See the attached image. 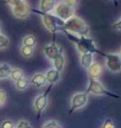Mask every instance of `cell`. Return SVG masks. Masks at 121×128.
<instances>
[{
    "instance_id": "9",
    "label": "cell",
    "mask_w": 121,
    "mask_h": 128,
    "mask_svg": "<svg viewBox=\"0 0 121 128\" xmlns=\"http://www.w3.org/2000/svg\"><path fill=\"white\" fill-rule=\"evenodd\" d=\"M12 12L16 18L24 20L26 18H28L29 14L31 13V8L27 3V1L21 0L19 4H17L14 7H12Z\"/></svg>"
},
{
    "instance_id": "3",
    "label": "cell",
    "mask_w": 121,
    "mask_h": 128,
    "mask_svg": "<svg viewBox=\"0 0 121 128\" xmlns=\"http://www.w3.org/2000/svg\"><path fill=\"white\" fill-rule=\"evenodd\" d=\"M67 30L76 35L88 36L90 34V26L82 18L78 16H72L71 18L65 21L64 24L59 28V31Z\"/></svg>"
},
{
    "instance_id": "31",
    "label": "cell",
    "mask_w": 121,
    "mask_h": 128,
    "mask_svg": "<svg viewBox=\"0 0 121 128\" xmlns=\"http://www.w3.org/2000/svg\"><path fill=\"white\" fill-rule=\"evenodd\" d=\"M105 1H108V0H105ZM114 4L117 5V0H114Z\"/></svg>"
},
{
    "instance_id": "14",
    "label": "cell",
    "mask_w": 121,
    "mask_h": 128,
    "mask_svg": "<svg viewBox=\"0 0 121 128\" xmlns=\"http://www.w3.org/2000/svg\"><path fill=\"white\" fill-rule=\"evenodd\" d=\"M52 61H53V68L58 70V71H60V72H63L65 66V54H64V51H62Z\"/></svg>"
},
{
    "instance_id": "13",
    "label": "cell",
    "mask_w": 121,
    "mask_h": 128,
    "mask_svg": "<svg viewBox=\"0 0 121 128\" xmlns=\"http://www.w3.org/2000/svg\"><path fill=\"white\" fill-rule=\"evenodd\" d=\"M45 77H46L47 83L54 85L60 79V72L54 68L50 69L45 72Z\"/></svg>"
},
{
    "instance_id": "32",
    "label": "cell",
    "mask_w": 121,
    "mask_h": 128,
    "mask_svg": "<svg viewBox=\"0 0 121 128\" xmlns=\"http://www.w3.org/2000/svg\"><path fill=\"white\" fill-rule=\"evenodd\" d=\"M0 31H1V24H0Z\"/></svg>"
},
{
    "instance_id": "16",
    "label": "cell",
    "mask_w": 121,
    "mask_h": 128,
    "mask_svg": "<svg viewBox=\"0 0 121 128\" xmlns=\"http://www.w3.org/2000/svg\"><path fill=\"white\" fill-rule=\"evenodd\" d=\"M80 60H81V66L84 69H88L90 67V65L94 62V54H92V53L81 54Z\"/></svg>"
},
{
    "instance_id": "26",
    "label": "cell",
    "mask_w": 121,
    "mask_h": 128,
    "mask_svg": "<svg viewBox=\"0 0 121 128\" xmlns=\"http://www.w3.org/2000/svg\"><path fill=\"white\" fill-rule=\"evenodd\" d=\"M7 101V92L4 90L0 88V106H4Z\"/></svg>"
},
{
    "instance_id": "27",
    "label": "cell",
    "mask_w": 121,
    "mask_h": 128,
    "mask_svg": "<svg viewBox=\"0 0 121 128\" xmlns=\"http://www.w3.org/2000/svg\"><path fill=\"white\" fill-rule=\"evenodd\" d=\"M0 127L1 128H14L15 126H14L13 122H12L11 120H6L1 124Z\"/></svg>"
},
{
    "instance_id": "5",
    "label": "cell",
    "mask_w": 121,
    "mask_h": 128,
    "mask_svg": "<svg viewBox=\"0 0 121 128\" xmlns=\"http://www.w3.org/2000/svg\"><path fill=\"white\" fill-rule=\"evenodd\" d=\"M53 88V84H49V87L46 90L44 93H42L40 95H38L35 98V100L33 102V106H34V109L37 113V119L39 120L40 119L42 113L44 111V109L47 106V104H48V95L51 90Z\"/></svg>"
},
{
    "instance_id": "20",
    "label": "cell",
    "mask_w": 121,
    "mask_h": 128,
    "mask_svg": "<svg viewBox=\"0 0 121 128\" xmlns=\"http://www.w3.org/2000/svg\"><path fill=\"white\" fill-rule=\"evenodd\" d=\"M20 53L21 55L24 56V58H30L34 55V47L22 45L20 48Z\"/></svg>"
},
{
    "instance_id": "24",
    "label": "cell",
    "mask_w": 121,
    "mask_h": 128,
    "mask_svg": "<svg viewBox=\"0 0 121 128\" xmlns=\"http://www.w3.org/2000/svg\"><path fill=\"white\" fill-rule=\"evenodd\" d=\"M16 128H29L30 127V122L27 120H20L15 125Z\"/></svg>"
},
{
    "instance_id": "15",
    "label": "cell",
    "mask_w": 121,
    "mask_h": 128,
    "mask_svg": "<svg viewBox=\"0 0 121 128\" xmlns=\"http://www.w3.org/2000/svg\"><path fill=\"white\" fill-rule=\"evenodd\" d=\"M56 5V0H40L39 10L44 12H52Z\"/></svg>"
},
{
    "instance_id": "1",
    "label": "cell",
    "mask_w": 121,
    "mask_h": 128,
    "mask_svg": "<svg viewBox=\"0 0 121 128\" xmlns=\"http://www.w3.org/2000/svg\"><path fill=\"white\" fill-rule=\"evenodd\" d=\"M65 33L67 39H68L71 42L76 45L78 51L80 54H83V53H92V54H98L100 56H105V53L101 52L100 50L97 47L95 40L88 36H84V35H76L72 32L67 31V30H63Z\"/></svg>"
},
{
    "instance_id": "21",
    "label": "cell",
    "mask_w": 121,
    "mask_h": 128,
    "mask_svg": "<svg viewBox=\"0 0 121 128\" xmlns=\"http://www.w3.org/2000/svg\"><path fill=\"white\" fill-rule=\"evenodd\" d=\"M14 83H15V87H16L17 90L23 92V90L28 88V86L29 84V80H28L24 76V77H22V78L18 79L17 81H15Z\"/></svg>"
},
{
    "instance_id": "17",
    "label": "cell",
    "mask_w": 121,
    "mask_h": 128,
    "mask_svg": "<svg viewBox=\"0 0 121 128\" xmlns=\"http://www.w3.org/2000/svg\"><path fill=\"white\" fill-rule=\"evenodd\" d=\"M22 45H26V46H30V47H34L37 45V39L36 37L33 34H28L27 36H25L22 40Z\"/></svg>"
},
{
    "instance_id": "19",
    "label": "cell",
    "mask_w": 121,
    "mask_h": 128,
    "mask_svg": "<svg viewBox=\"0 0 121 128\" xmlns=\"http://www.w3.org/2000/svg\"><path fill=\"white\" fill-rule=\"evenodd\" d=\"M25 76L24 71L20 68H12V72H11V74H10V77L12 78V80L13 82L17 81L18 79H20L22 77Z\"/></svg>"
},
{
    "instance_id": "7",
    "label": "cell",
    "mask_w": 121,
    "mask_h": 128,
    "mask_svg": "<svg viewBox=\"0 0 121 128\" xmlns=\"http://www.w3.org/2000/svg\"><path fill=\"white\" fill-rule=\"evenodd\" d=\"M52 13H54L62 20L66 21L67 19L75 15V8L65 4V2H60L55 5Z\"/></svg>"
},
{
    "instance_id": "30",
    "label": "cell",
    "mask_w": 121,
    "mask_h": 128,
    "mask_svg": "<svg viewBox=\"0 0 121 128\" xmlns=\"http://www.w3.org/2000/svg\"><path fill=\"white\" fill-rule=\"evenodd\" d=\"M4 2L12 8V7H14V6H16L17 4H19L21 2V0H5Z\"/></svg>"
},
{
    "instance_id": "18",
    "label": "cell",
    "mask_w": 121,
    "mask_h": 128,
    "mask_svg": "<svg viewBox=\"0 0 121 128\" xmlns=\"http://www.w3.org/2000/svg\"><path fill=\"white\" fill-rule=\"evenodd\" d=\"M12 67L8 63H3L0 65V79H4L10 77L11 72H12Z\"/></svg>"
},
{
    "instance_id": "4",
    "label": "cell",
    "mask_w": 121,
    "mask_h": 128,
    "mask_svg": "<svg viewBox=\"0 0 121 128\" xmlns=\"http://www.w3.org/2000/svg\"><path fill=\"white\" fill-rule=\"evenodd\" d=\"M86 92L88 94H93V95H97V96L104 95V96L114 98V99L120 98L119 95H117L115 93H113L112 92L108 90L97 79H95V78H92V77H89V83H88L87 90H86Z\"/></svg>"
},
{
    "instance_id": "23",
    "label": "cell",
    "mask_w": 121,
    "mask_h": 128,
    "mask_svg": "<svg viewBox=\"0 0 121 128\" xmlns=\"http://www.w3.org/2000/svg\"><path fill=\"white\" fill-rule=\"evenodd\" d=\"M43 128H60L62 126L56 120H49L43 124Z\"/></svg>"
},
{
    "instance_id": "2",
    "label": "cell",
    "mask_w": 121,
    "mask_h": 128,
    "mask_svg": "<svg viewBox=\"0 0 121 128\" xmlns=\"http://www.w3.org/2000/svg\"><path fill=\"white\" fill-rule=\"evenodd\" d=\"M31 12L39 14L42 17V21H43L44 28L52 34V42H56L55 40H56L57 31H59V28L64 24L65 21L62 20L60 18H59L58 16H56L52 12H44L40 10H37V8H31Z\"/></svg>"
},
{
    "instance_id": "33",
    "label": "cell",
    "mask_w": 121,
    "mask_h": 128,
    "mask_svg": "<svg viewBox=\"0 0 121 128\" xmlns=\"http://www.w3.org/2000/svg\"><path fill=\"white\" fill-rule=\"evenodd\" d=\"M120 50H121V49H120ZM120 53H121V52H120Z\"/></svg>"
},
{
    "instance_id": "29",
    "label": "cell",
    "mask_w": 121,
    "mask_h": 128,
    "mask_svg": "<svg viewBox=\"0 0 121 128\" xmlns=\"http://www.w3.org/2000/svg\"><path fill=\"white\" fill-rule=\"evenodd\" d=\"M112 29H114V30H118V31H121V18L118 21H116L115 23H113L111 26Z\"/></svg>"
},
{
    "instance_id": "25",
    "label": "cell",
    "mask_w": 121,
    "mask_h": 128,
    "mask_svg": "<svg viewBox=\"0 0 121 128\" xmlns=\"http://www.w3.org/2000/svg\"><path fill=\"white\" fill-rule=\"evenodd\" d=\"M102 128H115V125L111 118H107L102 124Z\"/></svg>"
},
{
    "instance_id": "6",
    "label": "cell",
    "mask_w": 121,
    "mask_h": 128,
    "mask_svg": "<svg viewBox=\"0 0 121 128\" xmlns=\"http://www.w3.org/2000/svg\"><path fill=\"white\" fill-rule=\"evenodd\" d=\"M88 103V93L86 92H76L71 98L70 102V108H69V114H72L73 112L84 108Z\"/></svg>"
},
{
    "instance_id": "8",
    "label": "cell",
    "mask_w": 121,
    "mask_h": 128,
    "mask_svg": "<svg viewBox=\"0 0 121 128\" xmlns=\"http://www.w3.org/2000/svg\"><path fill=\"white\" fill-rule=\"evenodd\" d=\"M106 60V66L109 71L112 72H121V58L119 54H105Z\"/></svg>"
},
{
    "instance_id": "28",
    "label": "cell",
    "mask_w": 121,
    "mask_h": 128,
    "mask_svg": "<svg viewBox=\"0 0 121 128\" xmlns=\"http://www.w3.org/2000/svg\"><path fill=\"white\" fill-rule=\"evenodd\" d=\"M63 2H65V4H67L70 7L75 8V7H77L78 5H79L80 0H63Z\"/></svg>"
},
{
    "instance_id": "22",
    "label": "cell",
    "mask_w": 121,
    "mask_h": 128,
    "mask_svg": "<svg viewBox=\"0 0 121 128\" xmlns=\"http://www.w3.org/2000/svg\"><path fill=\"white\" fill-rule=\"evenodd\" d=\"M10 44H11V40H10V39H9L6 35L0 33V50L8 48L9 46H10Z\"/></svg>"
},
{
    "instance_id": "11",
    "label": "cell",
    "mask_w": 121,
    "mask_h": 128,
    "mask_svg": "<svg viewBox=\"0 0 121 128\" xmlns=\"http://www.w3.org/2000/svg\"><path fill=\"white\" fill-rule=\"evenodd\" d=\"M86 70H87V74H88L89 77H92L95 79H98L102 74V71H103L102 66L97 61H94L93 63L90 65V67Z\"/></svg>"
},
{
    "instance_id": "10",
    "label": "cell",
    "mask_w": 121,
    "mask_h": 128,
    "mask_svg": "<svg viewBox=\"0 0 121 128\" xmlns=\"http://www.w3.org/2000/svg\"><path fill=\"white\" fill-rule=\"evenodd\" d=\"M62 51H64V49L62 46H60L59 44H57L56 42H52L50 44L45 45L43 49L44 55L45 56V58L49 60H53L56 58Z\"/></svg>"
},
{
    "instance_id": "12",
    "label": "cell",
    "mask_w": 121,
    "mask_h": 128,
    "mask_svg": "<svg viewBox=\"0 0 121 128\" xmlns=\"http://www.w3.org/2000/svg\"><path fill=\"white\" fill-rule=\"evenodd\" d=\"M29 83L32 85L33 87H35V88H42V87H44V85L47 83L45 74H41V72L35 74L29 79Z\"/></svg>"
}]
</instances>
